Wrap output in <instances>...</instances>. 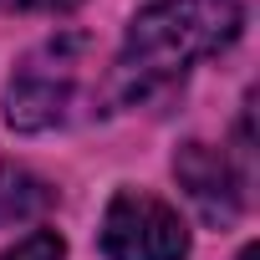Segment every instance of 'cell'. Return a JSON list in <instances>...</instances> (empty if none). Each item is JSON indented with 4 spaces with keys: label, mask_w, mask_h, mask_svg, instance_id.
<instances>
[{
    "label": "cell",
    "mask_w": 260,
    "mask_h": 260,
    "mask_svg": "<svg viewBox=\"0 0 260 260\" xmlns=\"http://www.w3.org/2000/svg\"><path fill=\"white\" fill-rule=\"evenodd\" d=\"M245 26L235 0H153L133 16L117 61L102 77V97L112 107H138L169 92L194 61L224 51Z\"/></svg>",
    "instance_id": "obj_1"
},
{
    "label": "cell",
    "mask_w": 260,
    "mask_h": 260,
    "mask_svg": "<svg viewBox=\"0 0 260 260\" xmlns=\"http://www.w3.org/2000/svg\"><path fill=\"white\" fill-rule=\"evenodd\" d=\"M92 87V41L82 31L41 41L6 87V122L21 133H46L77 117V102Z\"/></svg>",
    "instance_id": "obj_2"
},
{
    "label": "cell",
    "mask_w": 260,
    "mask_h": 260,
    "mask_svg": "<svg viewBox=\"0 0 260 260\" xmlns=\"http://www.w3.org/2000/svg\"><path fill=\"white\" fill-rule=\"evenodd\" d=\"M107 260H189V224L143 189H117L102 214Z\"/></svg>",
    "instance_id": "obj_3"
},
{
    "label": "cell",
    "mask_w": 260,
    "mask_h": 260,
    "mask_svg": "<svg viewBox=\"0 0 260 260\" xmlns=\"http://www.w3.org/2000/svg\"><path fill=\"white\" fill-rule=\"evenodd\" d=\"M174 179H179V189L189 194V204L199 209V219L204 224H235L240 219V209H245V179H240V169L230 164V153L224 148H214V143H184L179 153H174Z\"/></svg>",
    "instance_id": "obj_4"
},
{
    "label": "cell",
    "mask_w": 260,
    "mask_h": 260,
    "mask_svg": "<svg viewBox=\"0 0 260 260\" xmlns=\"http://www.w3.org/2000/svg\"><path fill=\"white\" fill-rule=\"evenodd\" d=\"M0 260H67V240L56 230H31L26 240H16V250H6Z\"/></svg>",
    "instance_id": "obj_5"
},
{
    "label": "cell",
    "mask_w": 260,
    "mask_h": 260,
    "mask_svg": "<svg viewBox=\"0 0 260 260\" xmlns=\"http://www.w3.org/2000/svg\"><path fill=\"white\" fill-rule=\"evenodd\" d=\"M82 0H0V11H36V16H61V11H77Z\"/></svg>",
    "instance_id": "obj_6"
},
{
    "label": "cell",
    "mask_w": 260,
    "mask_h": 260,
    "mask_svg": "<svg viewBox=\"0 0 260 260\" xmlns=\"http://www.w3.org/2000/svg\"><path fill=\"white\" fill-rule=\"evenodd\" d=\"M240 260H260V250H255V245H250V250H245V255H240Z\"/></svg>",
    "instance_id": "obj_7"
}]
</instances>
